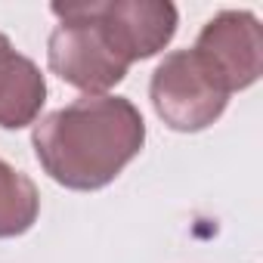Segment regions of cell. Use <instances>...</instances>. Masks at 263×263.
<instances>
[{"label": "cell", "mask_w": 263, "mask_h": 263, "mask_svg": "<svg viewBox=\"0 0 263 263\" xmlns=\"http://www.w3.org/2000/svg\"><path fill=\"white\" fill-rule=\"evenodd\" d=\"M90 13L102 22L127 62L164 50L177 31V7L167 0H90Z\"/></svg>", "instance_id": "obj_5"}, {"label": "cell", "mask_w": 263, "mask_h": 263, "mask_svg": "<svg viewBox=\"0 0 263 263\" xmlns=\"http://www.w3.org/2000/svg\"><path fill=\"white\" fill-rule=\"evenodd\" d=\"M41 214V195L31 177L0 158V238L22 235Z\"/></svg>", "instance_id": "obj_7"}, {"label": "cell", "mask_w": 263, "mask_h": 263, "mask_svg": "<svg viewBox=\"0 0 263 263\" xmlns=\"http://www.w3.org/2000/svg\"><path fill=\"white\" fill-rule=\"evenodd\" d=\"M34 155L65 189L108 186L146 143V121L124 96H81L34 124Z\"/></svg>", "instance_id": "obj_1"}, {"label": "cell", "mask_w": 263, "mask_h": 263, "mask_svg": "<svg viewBox=\"0 0 263 263\" xmlns=\"http://www.w3.org/2000/svg\"><path fill=\"white\" fill-rule=\"evenodd\" d=\"M149 96L158 118L180 134H195V130L211 127L229 102V93L204 68L195 50L167 53L152 74Z\"/></svg>", "instance_id": "obj_3"}, {"label": "cell", "mask_w": 263, "mask_h": 263, "mask_svg": "<svg viewBox=\"0 0 263 263\" xmlns=\"http://www.w3.org/2000/svg\"><path fill=\"white\" fill-rule=\"evenodd\" d=\"M59 16L47 44L50 71L87 96H102L127 78L130 62L108 37L102 22L90 13V4H53Z\"/></svg>", "instance_id": "obj_2"}, {"label": "cell", "mask_w": 263, "mask_h": 263, "mask_svg": "<svg viewBox=\"0 0 263 263\" xmlns=\"http://www.w3.org/2000/svg\"><path fill=\"white\" fill-rule=\"evenodd\" d=\"M192 50L226 93L251 87L263 71V28L248 10L217 13Z\"/></svg>", "instance_id": "obj_4"}, {"label": "cell", "mask_w": 263, "mask_h": 263, "mask_svg": "<svg viewBox=\"0 0 263 263\" xmlns=\"http://www.w3.org/2000/svg\"><path fill=\"white\" fill-rule=\"evenodd\" d=\"M47 102V81L41 68L22 56L0 31V127L19 130L34 124Z\"/></svg>", "instance_id": "obj_6"}]
</instances>
